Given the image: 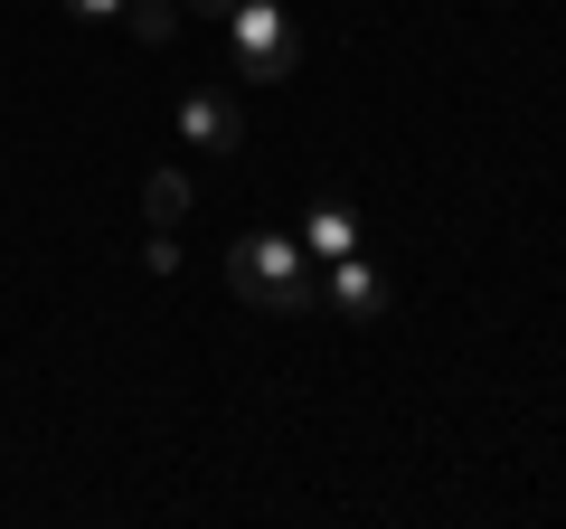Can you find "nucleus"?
I'll list each match as a JSON object with an SVG mask.
<instances>
[{
	"mask_svg": "<svg viewBox=\"0 0 566 529\" xmlns=\"http://www.w3.org/2000/svg\"><path fill=\"white\" fill-rule=\"evenodd\" d=\"M227 284H237L245 303H264V312H312V256H303V237L245 227V237L227 246Z\"/></svg>",
	"mask_w": 566,
	"mask_h": 529,
	"instance_id": "1",
	"label": "nucleus"
},
{
	"mask_svg": "<svg viewBox=\"0 0 566 529\" xmlns=\"http://www.w3.org/2000/svg\"><path fill=\"white\" fill-rule=\"evenodd\" d=\"M227 58L245 66V85H283L303 66L293 10H283V0H227Z\"/></svg>",
	"mask_w": 566,
	"mask_h": 529,
	"instance_id": "2",
	"label": "nucleus"
},
{
	"mask_svg": "<svg viewBox=\"0 0 566 529\" xmlns=\"http://www.w3.org/2000/svg\"><path fill=\"white\" fill-rule=\"evenodd\" d=\"M180 143L199 152V162H227V152L245 143L237 95H227V85H189V95H180Z\"/></svg>",
	"mask_w": 566,
	"mask_h": 529,
	"instance_id": "3",
	"label": "nucleus"
},
{
	"mask_svg": "<svg viewBox=\"0 0 566 529\" xmlns=\"http://www.w3.org/2000/svg\"><path fill=\"white\" fill-rule=\"evenodd\" d=\"M322 293H331V312H340V322H378L387 274H378L368 256H331V264H322Z\"/></svg>",
	"mask_w": 566,
	"mask_h": 529,
	"instance_id": "4",
	"label": "nucleus"
},
{
	"mask_svg": "<svg viewBox=\"0 0 566 529\" xmlns=\"http://www.w3.org/2000/svg\"><path fill=\"white\" fill-rule=\"evenodd\" d=\"M359 237H368V227H359V208H349V199H312V218H303V256H359Z\"/></svg>",
	"mask_w": 566,
	"mask_h": 529,
	"instance_id": "5",
	"label": "nucleus"
},
{
	"mask_svg": "<svg viewBox=\"0 0 566 529\" xmlns=\"http://www.w3.org/2000/svg\"><path fill=\"white\" fill-rule=\"evenodd\" d=\"M142 208H151V227H170V237H180V218H189V180H180V170H151Z\"/></svg>",
	"mask_w": 566,
	"mask_h": 529,
	"instance_id": "6",
	"label": "nucleus"
},
{
	"mask_svg": "<svg viewBox=\"0 0 566 529\" xmlns=\"http://www.w3.org/2000/svg\"><path fill=\"white\" fill-rule=\"evenodd\" d=\"M123 20H133V39H151V48H161L170 29H180V10H170V0H123Z\"/></svg>",
	"mask_w": 566,
	"mask_h": 529,
	"instance_id": "7",
	"label": "nucleus"
},
{
	"mask_svg": "<svg viewBox=\"0 0 566 529\" xmlns=\"http://www.w3.org/2000/svg\"><path fill=\"white\" fill-rule=\"evenodd\" d=\"M142 264H151V274H180V237H170V227H151V246H142Z\"/></svg>",
	"mask_w": 566,
	"mask_h": 529,
	"instance_id": "8",
	"label": "nucleus"
},
{
	"mask_svg": "<svg viewBox=\"0 0 566 529\" xmlns=\"http://www.w3.org/2000/svg\"><path fill=\"white\" fill-rule=\"evenodd\" d=\"M57 10H76V20H123V0H57Z\"/></svg>",
	"mask_w": 566,
	"mask_h": 529,
	"instance_id": "9",
	"label": "nucleus"
},
{
	"mask_svg": "<svg viewBox=\"0 0 566 529\" xmlns=\"http://www.w3.org/2000/svg\"><path fill=\"white\" fill-rule=\"evenodd\" d=\"M199 10H218V20H227V0H199Z\"/></svg>",
	"mask_w": 566,
	"mask_h": 529,
	"instance_id": "10",
	"label": "nucleus"
}]
</instances>
